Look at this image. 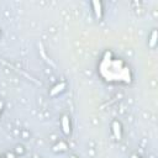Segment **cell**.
I'll return each instance as SVG.
<instances>
[{"label": "cell", "instance_id": "cell-1", "mask_svg": "<svg viewBox=\"0 0 158 158\" xmlns=\"http://www.w3.org/2000/svg\"><path fill=\"white\" fill-rule=\"evenodd\" d=\"M102 62L106 64V65H109L110 68H112V69H110V70H101L100 72V74L106 79V80H110V81H112V80H115V81H120V80H123L125 83H130L131 81V75H130V69L128 68H125V69H122V70H116L117 68H120L121 65H122V62L121 60H112V59H107L106 57L102 59Z\"/></svg>", "mask_w": 158, "mask_h": 158}, {"label": "cell", "instance_id": "cell-2", "mask_svg": "<svg viewBox=\"0 0 158 158\" xmlns=\"http://www.w3.org/2000/svg\"><path fill=\"white\" fill-rule=\"evenodd\" d=\"M112 132L116 139H121L122 137V128H121V123L118 121H114L112 122Z\"/></svg>", "mask_w": 158, "mask_h": 158}, {"label": "cell", "instance_id": "cell-6", "mask_svg": "<svg viewBox=\"0 0 158 158\" xmlns=\"http://www.w3.org/2000/svg\"><path fill=\"white\" fill-rule=\"evenodd\" d=\"M67 148H68V146H67L64 142H59L58 144H56V146L53 147V151H56V152H58V151H62V152H63V151H65Z\"/></svg>", "mask_w": 158, "mask_h": 158}, {"label": "cell", "instance_id": "cell-10", "mask_svg": "<svg viewBox=\"0 0 158 158\" xmlns=\"http://www.w3.org/2000/svg\"><path fill=\"white\" fill-rule=\"evenodd\" d=\"M131 158H138V157H137V156H135V154H133V156H132V157H131Z\"/></svg>", "mask_w": 158, "mask_h": 158}, {"label": "cell", "instance_id": "cell-5", "mask_svg": "<svg viewBox=\"0 0 158 158\" xmlns=\"http://www.w3.org/2000/svg\"><path fill=\"white\" fill-rule=\"evenodd\" d=\"M64 88H65V83H59V84H57L51 91H49V94L52 95V96H54V95H57L58 93H60V91H63L64 90Z\"/></svg>", "mask_w": 158, "mask_h": 158}, {"label": "cell", "instance_id": "cell-7", "mask_svg": "<svg viewBox=\"0 0 158 158\" xmlns=\"http://www.w3.org/2000/svg\"><path fill=\"white\" fill-rule=\"evenodd\" d=\"M157 43V31H153L152 32V37H151V42H149V46L153 48Z\"/></svg>", "mask_w": 158, "mask_h": 158}, {"label": "cell", "instance_id": "cell-4", "mask_svg": "<svg viewBox=\"0 0 158 158\" xmlns=\"http://www.w3.org/2000/svg\"><path fill=\"white\" fill-rule=\"evenodd\" d=\"M62 128H63V132L65 135L70 133V122H69V117L67 115H64L62 117Z\"/></svg>", "mask_w": 158, "mask_h": 158}, {"label": "cell", "instance_id": "cell-9", "mask_svg": "<svg viewBox=\"0 0 158 158\" xmlns=\"http://www.w3.org/2000/svg\"><path fill=\"white\" fill-rule=\"evenodd\" d=\"M2 105H4L2 101H0V111H1V109H2Z\"/></svg>", "mask_w": 158, "mask_h": 158}, {"label": "cell", "instance_id": "cell-8", "mask_svg": "<svg viewBox=\"0 0 158 158\" xmlns=\"http://www.w3.org/2000/svg\"><path fill=\"white\" fill-rule=\"evenodd\" d=\"M6 157H7V158H14V156H12V154H10V153H7V154H6Z\"/></svg>", "mask_w": 158, "mask_h": 158}, {"label": "cell", "instance_id": "cell-3", "mask_svg": "<svg viewBox=\"0 0 158 158\" xmlns=\"http://www.w3.org/2000/svg\"><path fill=\"white\" fill-rule=\"evenodd\" d=\"M91 5H93V9H94V12H95L96 19L100 20L102 17V4L100 1H93Z\"/></svg>", "mask_w": 158, "mask_h": 158}]
</instances>
